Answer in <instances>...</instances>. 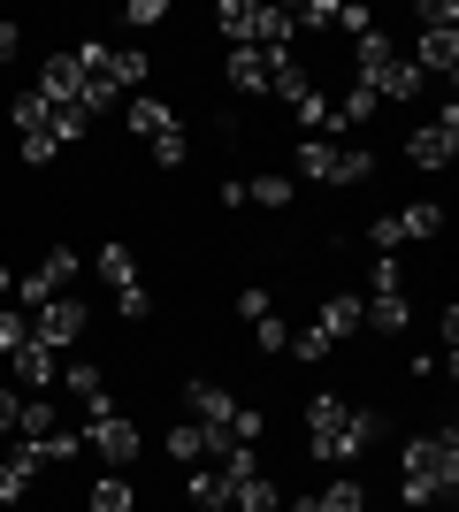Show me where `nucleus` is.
I'll return each mask as SVG.
<instances>
[{
    "label": "nucleus",
    "instance_id": "obj_6",
    "mask_svg": "<svg viewBox=\"0 0 459 512\" xmlns=\"http://www.w3.org/2000/svg\"><path fill=\"white\" fill-rule=\"evenodd\" d=\"M452 153H459V107H444L437 123H421L414 138H406V161H414V169H444Z\"/></svg>",
    "mask_w": 459,
    "mask_h": 512
},
{
    "label": "nucleus",
    "instance_id": "obj_4",
    "mask_svg": "<svg viewBox=\"0 0 459 512\" xmlns=\"http://www.w3.org/2000/svg\"><path fill=\"white\" fill-rule=\"evenodd\" d=\"M77 436H85V451H100L115 474L138 459V421H131V413H115V406H108V413H85V428H77Z\"/></svg>",
    "mask_w": 459,
    "mask_h": 512
},
{
    "label": "nucleus",
    "instance_id": "obj_17",
    "mask_svg": "<svg viewBox=\"0 0 459 512\" xmlns=\"http://www.w3.org/2000/svg\"><path fill=\"white\" fill-rule=\"evenodd\" d=\"M329 344H345L352 329H360V291H337V299H322V321H314Z\"/></svg>",
    "mask_w": 459,
    "mask_h": 512
},
{
    "label": "nucleus",
    "instance_id": "obj_25",
    "mask_svg": "<svg viewBox=\"0 0 459 512\" xmlns=\"http://www.w3.org/2000/svg\"><path fill=\"white\" fill-rule=\"evenodd\" d=\"M92 512H138V490L123 474H100V482H92Z\"/></svg>",
    "mask_w": 459,
    "mask_h": 512
},
{
    "label": "nucleus",
    "instance_id": "obj_3",
    "mask_svg": "<svg viewBox=\"0 0 459 512\" xmlns=\"http://www.w3.org/2000/svg\"><path fill=\"white\" fill-rule=\"evenodd\" d=\"M85 329H92V306L77 299V291H62V299H46V306H31V337H39L46 352H69Z\"/></svg>",
    "mask_w": 459,
    "mask_h": 512
},
{
    "label": "nucleus",
    "instance_id": "obj_30",
    "mask_svg": "<svg viewBox=\"0 0 459 512\" xmlns=\"http://www.w3.org/2000/svg\"><path fill=\"white\" fill-rule=\"evenodd\" d=\"M291 23H306V31H337V0H306V8H291Z\"/></svg>",
    "mask_w": 459,
    "mask_h": 512
},
{
    "label": "nucleus",
    "instance_id": "obj_18",
    "mask_svg": "<svg viewBox=\"0 0 459 512\" xmlns=\"http://www.w3.org/2000/svg\"><path fill=\"white\" fill-rule=\"evenodd\" d=\"M16 428H23V444H39V436H54V428H62V406H54L46 390H31V398H23V413H16Z\"/></svg>",
    "mask_w": 459,
    "mask_h": 512
},
{
    "label": "nucleus",
    "instance_id": "obj_37",
    "mask_svg": "<svg viewBox=\"0 0 459 512\" xmlns=\"http://www.w3.org/2000/svg\"><path fill=\"white\" fill-rule=\"evenodd\" d=\"M238 314H245V321H261V314H276V306H268V291L253 283V291H238Z\"/></svg>",
    "mask_w": 459,
    "mask_h": 512
},
{
    "label": "nucleus",
    "instance_id": "obj_26",
    "mask_svg": "<svg viewBox=\"0 0 459 512\" xmlns=\"http://www.w3.org/2000/svg\"><path fill=\"white\" fill-rule=\"evenodd\" d=\"M368 169H375V153L345 138V146H337V176H329V184H368Z\"/></svg>",
    "mask_w": 459,
    "mask_h": 512
},
{
    "label": "nucleus",
    "instance_id": "obj_19",
    "mask_svg": "<svg viewBox=\"0 0 459 512\" xmlns=\"http://www.w3.org/2000/svg\"><path fill=\"white\" fill-rule=\"evenodd\" d=\"M8 123H16V138H54V107H46L39 92H16Z\"/></svg>",
    "mask_w": 459,
    "mask_h": 512
},
{
    "label": "nucleus",
    "instance_id": "obj_31",
    "mask_svg": "<svg viewBox=\"0 0 459 512\" xmlns=\"http://www.w3.org/2000/svg\"><path fill=\"white\" fill-rule=\"evenodd\" d=\"M23 490H31V467L0 459V505H23Z\"/></svg>",
    "mask_w": 459,
    "mask_h": 512
},
{
    "label": "nucleus",
    "instance_id": "obj_28",
    "mask_svg": "<svg viewBox=\"0 0 459 512\" xmlns=\"http://www.w3.org/2000/svg\"><path fill=\"white\" fill-rule=\"evenodd\" d=\"M153 77V62L138 54V46H115V85H146Z\"/></svg>",
    "mask_w": 459,
    "mask_h": 512
},
{
    "label": "nucleus",
    "instance_id": "obj_35",
    "mask_svg": "<svg viewBox=\"0 0 459 512\" xmlns=\"http://www.w3.org/2000/svg\"><path fill=\"white\" fill-rule=\"evenodd\" d=\"M253 344H261V352H291V329L276 314H261V321H253Z\"/></svg>",
    "mask_w": 459,
    "mask_h": 512
},
{
    "label": "nucleus",
    "instance_id": "obj_10",
    "mask_svg": "<svg viewBox=\"0 0 459 512\" xmlns=\"http://www.w3.org/2000/svg\"><path fill=\"white\" fill-rule=\"evenodd\" d=\"M169 459H176V467H215L222 436H207L199 421H184V428H169Z\"/></svg>",
    "mask_w": 459,
    "mask_h": 512
},
{
    "label": "nucleus",
    "instance_id": "obj_14",
    "mask_svg": "<svg viewBox=\"0 0 459 512\" xmlns=\"http://www.w3.org/2000/svg\"><path fill=\"white\" fill-rule=\"evenodd\" d=\"M337 146H345V138H299V146H291V169H299L306 184H329V176H337Z\"/></svg>",
    "mask_w": 459,
    "mask_h": 512
},
{
    "label": "nucleus",
    "instance_id": "obj_20",
    "mask_svg": "<svg viewBox=\"0 0 459 512\" xmlns=\"http://www.w3.org/2000/svg\"><path fill=\"white\" fill-rule=\"evenodd\" d=\"M92 268H100V283H115V291H131V283H138V253H131V245H123V237H108Z\"/></svg>",
    "mask_w": 459,
    "mask_h": 512
},
{
    "label": "nucleus",
    "instance_id": "obj_7",
    "mask_svg": "<svg viewBox=\"0 0 459 512\" xmlns=\"http://www.w3.org/2000/svg\"><path fill=\"white\" fill-rule=\"evenodd\" d=\"M39 100H54V107H85V69H77V54H46V69H39Z\"/></svg>",
    "mask_w": 459,
    "mask_h": 512
},
{
    "label": "nucleus",
    "instance_id": "obj_2",
    "mask_svg": "<svg viewBox=\"0 0 459 512\" xmlns=\"http://www.w3.org/2000/svg\"><path fill=\"white\" fill-rule=\"evenodd\" d=\"M459 490V436H414V444L398 451V497L406 505H437V497Z\"/></svg>",
    "mask_w": 459,
    "mask_h": 512
},
{
    "label": "nucleus",
    "instance_id": "obj_13",
    "mask_svg": "<svg viewBox=\"0 0 459 512\" xmlns=\"http://www.w3.org/2000/svg\"><path fill=\"white\" fill-rule=\"evenodd\" d=\"M8 360H16V375H23L31 390H54V383H62V352H46L39 337H31V344H16Z\"/></svg>",
    "mask_w": 459,
    "mask_h": 512
},
{
    "label": "nucleus",
    "instance_id": "obj_23",
    "mask_svg": "<svg viewBox=\"0 0 459 512\" xmlns=\"http://www.w3.org/2000/svg\"><path fill=\"white\" fill-rule=\"evenodd\" d=\"M230 512H284V490H276L268 474H253V482H238V497H230Z\"/></svg>",
    "mask_w": 459,
    "mask_h": 512
},
{
    "label": "nucleus",
    "instance_id": "obj_24",
    "mask_svg": "<svg viewBox=\"0 0 459 512\" xmlns=\"http://www.w3.org/2000/svg\"><path fill=\"white\" fill-rule=\"evenodd\" d=\"M314 512H368V490H360L352 474H337L329 490H314Z\"/></svg>",
    "mask_w": 459,
    "mask_h": 512
},
{
    "label": "nucleus",
    "instance_id": "obj_11",
    "mask_svg": "<svg viewBox=\"0 0 459 512\" xmlns=\"http://www.w3.org/2000/svg\"><path fill=\"white\" fill-rule=\"evenodd\" d=\"M62 390H77V406H85V413H108V406H115L100 360H69V367H62Z\"/></svg>",
    "mask_w": 459,
    "mask_h": 512
},
{
    "label": "nucleus",
    "instance_id": "obj_36",
    "mask_svg": "<svg viewBox=\"0 0 459 512\" xmlns=\"http://www.w3.org/2000/svg\"><path fill=\"white\" fill-rule=\"evenodd\" d=\"M153 161H161V169H184V153H192V138H184V130H169V138H161V146H146Z\"/></svg>",
    "mask_w": 459,
    "mask_h": 512
},
{
    "label": "nucleus",
    "instance_id": "obj_27",
    "mask_svg": "<svg viewBox=\"0 0 459 512\" xmlns=\"http://www.w3.org/2000/svg\"><path fill=\"white\" fill-rule=\"evenodd\" d=\"M245 207H291V176H253V184H245Z\"/></svg>",
    "mask_w": 459,
    "mask_h": 512
},
{
    "label": "nucleus",
    "instance_id": "obj_38",
    "mask_svg": "<svg viewBox=\"0 0 459 512\" xmlns=\"http://www.w3.org/2000/svg\"><path fill=\"white\" fill-rule=\"evenodd\" d=\"M23 54V23H0V62H16Z\"/></svg>",
    "mask_w": 459,
    "mask_h": 512
},
{
    "label": "nucleus",
    "instance_id": "obj_39",
    "mask_svg": "<svg viewBox=\"0 0 459 512\" xmlns=\"http://www.w3.org/2000/svg\"><path fill=\"white\" fill-rule=\"evenodd\" d=\"M16 413H23V398H16V390H0V436H16Z\"/></svg>",
    "mask_w": 459,
    "mask_h": 512
},
{
    "label": "nucleus",
    "instance_id": "obj_32",
    "mask_svg": "<svg viewBox=\"0 0 459 512\" xmlns=\"http://www.w3.org/2000/svg\"><path fill=\"white\" fill-rule=\"evenodd\" d=\"M16 344H31V314L8 306V314H0V352H16Z\"/></svg>",
    "mask_w": 459,
    "mask_h": 512
},
{
    "label": "nucleus",
    "instance_id": "obj_16",
    "mask_svg": "<svg viewBox=\"0 0 459 512\" xmlns=\"http://www.w3.org/2000/svg\"><path fill=\"white\" fill-rule=\"evenodd\" d=\"M222 77H230L238 92H268V54H261V46H230Z\"/></svg>",
    "mask_w": 459,
    "mask_h": 512
},
{
    "label": "nucleus",
    "instance_id": "obj_34",
    "mask_svg": "<svg viewBox=\"0 0 459 512\" xmlns=\"http://www.w3.org/2000/svg\"><path fill=\"white\" fill-rule=\"evenodd\" d=\"M291 360L322 367V360H329V337H322V329H299V337H291Z\"/></svg>",
    "mask_w": 459,
    "mask_h": 512
},
{
    "label": "nucleus",
    "instance_id": "obj_40",
    "mask_svg": "<svg viewBox=\"0 0 459 512\" xmlns=\"http://www.w3.org/2000/svg\"><path fill=\"white\" fill-rule=\"evenodd\" d=\"M0 291H8V268H0Z\"/></svg>",
    "mask_w": 459,
    "mask_h": 512
},
{
    "label": "nucleus",
    "instance_id": "obj_29",
    "mask_svg": "<svg viewBox=\"0 0 459 512\" xmlns=\"http://www.w3.org/2000/svg\"><path fill=\"white\" fill-rule=\"evenodd\" d=\"M115 314H123V321H153V291H146V283L115 291Z\"/></svg>",
    "mask_w": 459,
    "mask_h": 512
},
{
    "label": "nucleus",
    "instance_id": "obj_15",
    "mask_svg": "<svg viewBox=\"0 0 459 512\" xmlns=\"http://www.w3.org/2000/svg\"><path fill=\"white\" fill-rule=\"evenodd\" d=\"M184 497H192L199 512H230V482H222V467H184Z\"/></svg>",
    "mask_w": 459,
    "mask_h": 512
},
{
    "label": "nucleus",
    "instance_id": "obj_8",
    "mask_svg": "<svg viewBox=\"0 0 459 512\" xmlns=\"http://www.w3.org/2000/svg\"><path fill=\"white\" fill-rule=\"evenodd\" d=\"M184 398H192V413H199V428H207V436H222V444H230V428H238V398H230V390L222 383H192L184 390Z\"/></svg>",
    "mask_w": 459,
    "mask_h": 512
},
{
    "label": "nucleus",
    "instance_id": "obj_5",
    "mask_svg": "<svg viewBox=\"0 0 459 512\" xmlns=\"http://www.w3.org/2000/svg\"><path fill=\"white\" fill-rule=\"evenodd\" d=\"M69 283H77V253H69V245H54V253H46L39 268H31V276L16 283V306H23V314H31V306H46V299H62Z\"/></svg>",
    "mask_w": 459,
    "mask_h": 512
},
{
    "label": "nucleus",
    "instance_id": "obj_1",
    "mask_svg": "<svg viewBox=\"0 0 459 512\" xmlns=\"http://www.w3.org/2000/svg\"><path fill=\"white\" fill-rule=\"evenodd\" d=\"M383 436V413H368V406H352L345 390H314L306 398V451L314 459H360V451Z\"/></svg>",
    "mask_w": 459,
    "mask_h": 512
},
{
    "label": "nucleus",
    "instance_id": "obj_9",
    "mask_svg": "<svg viewBox=\"0 0 459 512\" xmlns=\"http://www.w3.org/2000/svg\"><path fill=\"white\" fill-rule=\"evenodd\" d=\"M123 123H131V138H146V146H161L169 130H184V123H176V107H169V100H153V92L123 100Z\"/></svg>",
    "mask_w": 459,
    "mask_h": 512
},
{
    "label": "nucleus",
    "instance_id": "obj_12",
    "mask_svg": "<svg viewBox=\"0 0 459 512\" xmlns=\"http://www.w3.org/2000/svg\"><path fill=\"white\" fill-rule=\"evenodd\" d=\"M375 107H383V100H375L368 85H345L337 100H329V130H337V138H352L360 123H375Z\"/></svg>",
    "mask_w": 459,
    "mask_h": 512
},
{
    "label": "nucleus",
    "instance_id": "obj_33",
    "mask_svg": "<svg viewBox=\"0 0 459 512\" xmlns=\"http://www.w3.org/2000/svg\"><path fill=\"white\" fill-rule=\"evenodd\" d=\"M368 291H406V268H398L391 253H375V268H368Z\"/></svg>",
    "mask_w": 459,
    "mask_h": 512
},
{
    "label": "nucleus",
    "instance_id": "obj_21",
    "mask_svg": "<svg viewBox=\"0 0 459 512\" xmlns=\"http://www.w3.org/2000/svg\"><path fill=\"white\" fill-rule=\"evenodd\" d=\"M437 230H444L437 199H406V207H398V237H406V245H421V237H437Z\"/></svg>",
    "mask_w": 459,
    "mask_h": 512
},
{
    "label": "nucleus",
    "instance_id": "obj_22",
    "mask_svg": "<svg viewBox=\"0 0 459 512\" xmlns=\"http://www.w3.org/2000/svg\"><path fill=\"white\" fill-rule=\"evenodd\" d=\"M253 16H261V0H215V23L230 46H253Z\"/></svg>",
    "mask_w": 459,
    "mask_h": 512
}]
</instances>
